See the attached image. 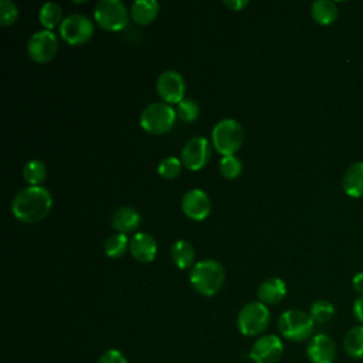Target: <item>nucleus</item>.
I'll list each match as a JSON object with an SVG mask.
<instances>
[{"label":"nucleus","instance_id":"393cba45","mask_svg":"<svg viewBox=\"0 0 363 363\" xmlns=\"http://www.w3.org/2000/svg\"><path fill=\"white\" fill-rule=\"evenodd\" d=\"M129 241L126 234L116 233L109 235L104 242V251L111 258H121L129 248Z\"/></svg>","mask_w":363,"mask_h":363},{"label":"nucleus","instance_id":"f257e3e1","mask_svg":"<svg viewBox=\"0 0 363 363\" xmlns=\"http://www.w3.org/2000/svg\"><path fill=\"white\" fill-rule=\"evenodd\" d=\"M52 207V197L44 186H27L18 190L11 201L14 217L23 223H38L48 216Z\"/></svg>","mask_w":363,"mask_h":363},{"label":"nucleus","instance_id":"4be33fe9","mask_svg":"<svg viewBox=\"0 0 363 363\" xmlns=\"http://www.w3.org/2000/svg\"><path fill=\"white\" fill-rule=\"evenodd\" d=\"M38 20L43 24V27L45 30H52L57 26L60 27V24L62 23V10L60 7V4L54 3V1H47L40 7L38 11Z\"/></svg>","mask_w":363,"mask_h":363},{"label":"nucleus","instance_id":"a211bd4d","mask_svg":"<svg viewBox=\"0 0 363 363\" xmlns=\"http://www.w3.org/2000/svg\"><path fill=\"white\" fill-rule=\"evenodd\" d=\"M286 295V285L281 278H268L257 289V296L262 303H278Z\"/></svg>","mask_w":363,"mask_h":363},{"label":"nucleus","instance_id":"9b49d317","mask_svg":"<svg viewBox=\"0 0 363 363\" xmlns=\"http://www.w3.org/2000/svg\"><path fill=\"white\" fill-rule=\"evenodd\" d=\"M211 156V146L208 139L203 136L191 138L182 149V163L186 169L197 172L203 169Z\"/></svg>","mask_w":363,"mask_h":363},{"label":"nucleus","instance_id":"c756f323","mask_svg":"<svg viewBox=\"0 0 363 363\" xmlns=\"http://www.w3.org/2000/svg\"><path fill=\"white\" fill-rule=\"evenodd\" d=\"M18 16L17 6L10 0H1L0 1V24L3 27L11 26Z\"/></svg>","mask_w":363,"mask_h":363},{"label":"nucleus","instance_id":"473e14b6","mask_svg":"<svg viewBox=\"0 0 363 363\" xmlns=\"http://www.w3.org/2000/svg\"><path fill=\"white\" fill-rule=\"evenodd\" d=\"M352 288L359 295H363V271L354 274V277L352 278Z\"/></svg>","mask_w":363,"mask_h":363},{"label":"nucleus","instance_id":"f03ea898","mask_svg":"<svg viewBox=\"0 0 363 363\" xmlns=\"http://www.w3.org/2000/svg\"><path fill=\"white\" fill-rule=\"evenodd\" d=\"M225 272L216 259H201L196 262L189 274L191 286L204 296L216 295L224 284Z\"/></svg>","mask_w":363,"mask_h":363},{"label":"nucleus","instance_id":"c85d7f7f","mask_svg":"<svg viewBox=\"0 0 363 363\" xmlns=\"http://www.w3.org/2000/svg\"><path fill=\"white\" fill-rule=\"evenodd\" d=\"M182 164V160L176 156H167L159 162L157 173L164 179H174L180 174Z\"/></svg>","mask_w":363,"mask_h":363},{"label":"nucleus","instance_id":"39448f33","mask_svg":"<svg viewBox=\"0 0 363 363\" xmlns=\"http://www.w3.org/2000/svg\"><path fill=\"white\" fill-rule=\"evenodd\" d=\"M313 319L301 309H288L278 319L281 335L291 342H302L311 337L313 332Z\"/></svg>","mask_w":363,"mask_h":363},{"label":"nucleus","instance_id":"a878e982","mask_svg":"<svg viewBox=\"0 0 363 363\" xmlns=\"http://www.w3.org/2000/svg\"><path fill=\"white\" fill-rule=\"evenodd\" d=\"M309 315L315 323H326L333 318L335 306L326 299H319L312 303Z\"/></svg>","mask_w":363,"mask_h":363},{"label":"nucleus","instance_id":"bb28decb","mask_svg":"<svg viewBox=\"0 0 363 363\" xmlns=\"http://www.w3.org/2000/svg\"><path fill=\"white\" fill-rule=\"evenodd\" d=\"M176 115L182 122H194L199 115H200V106L197 104V101L190 99V98H184L183 101H180L176 106Z\"/></svg>","mask_w":363,"mask_h":363},{"label":"nucleus","instance_id":"cd10ccee","mask_svg":"<svg viewBox=\"0 0 363 363\" xmlns=\"http://www.w3.org/2000/svg\"><path fill=\"white\" fill-rule=\"evenodd\" d=\"M218 170L225 179H237L242 172V163L234 155L223 156V159L218 163Z\"/></svg>","mask_w":363,"mask_h":363},{"label":"nucleus","instance_id":"f3484780","mask_svg":"<svg viewBox=\"0 0 363 363\" xmlns=\"http://www.w3.org/2000/svg\"><path fill=\"white\" fill-rule=\"evenodd\" d=\"M342 189L349 197H363V162H354L345 170Z\"/></svg>","mask_w":363,"mask_h":363},{"label":"nucleus","instance_id":"dca6fc26","mask_svg":"<svg viewBox=\"0 0 363 363\" xmlns=\"http://www.w3.org/2000/svg\"><path fill=\"white\" fill-rule=\"evenodd\" d=\"M140 224V214L132 206H121L111 216V225L118 233L126 234L136 230Z\"/></svg>","mask_w":363,"mask_h":363},{"label":"nucleus","instance_id":"b1692460","mask_svg":"<svg viewBox=\"0 0 363 363\" xmlns=\"http://www.w3.org/2000/svg\"><path fill=\"white\" fill-rule=\"evenodd\" d=\"M21 173L30 186H40V183L47 177V166L38 159H31L24 163Z\"/></svg>","mask_w":363,"mask_h":363},{"label":"nucleus","instance_id":"9d476101","mask_svg":"<svg viewBox=\"0 0 363 363\" xmlns=\"http://www.w3.org/2000/svg\"><path fill=\"white\" fill-rule=\"evenodd\" d=\"M156 91L163 102L172 105L184 99L186 81L179 71L166 69L156 79Z\"/></svg>","mask_w":363,"mask_h":363},{"label":"nucleus","instance_id":"6e6552de","mask_svg":"<svg viewBox=\"0 0 363 363\" xmlns=\"http://www.w3.org/2000/svg\"><path fill=\"white\" fill-rule=\"evenodd\" d=\"M61 38L71 45H82L94 35V23L84 14H71L58 27Z\"/></svg>","mask_w":363,"mask_h":363},{"label":"nucleus","instance_id":"72a5a7b5","mask_svg":"<svg viewBox=\"0 0 363 363\" xmlns=\"http://www.w3.org/2000/svg\"><path fill=\"white\" fill-rule=\"evenodd\" d=\"M223 3H224V6H227L228 9H231L234 11H240L241 9H244L248 4L247 0H224Z\"/></svg>","mask_w":363,"mask_h":363},{"label":"nucleus","instance_id":"0eeeda50","mask_svg":"<svg viewBox=\"0 0 363 363\" xmlns=\"http://www.w3.org/2000/svg\"><path fill=\"white\" fill-rule=\"evenodd\" d=\"M130 11L121 0H99L94 9V17L99 27L108 31H119L126 27Z\"/></svg>","mask_w":363,"mask_h":363},{"label":"nucleus","instance_id":"412c9836","mask_svg":"<svg viewBox=\"0 0 363 363\" xmlns=\"http://www.w3.org/2000/svg\"><path fill=\"white\" fill-rule=\"evenodd\" d=\"M170 257L174 265L180 269H186L193 265L194 261V248L186 240H177L170 248Z\"/></svg>","mask_w":363,"mask_h":363},{"label":"nucleus","instance_id":"6ab92c4d","mask_svg":"<svg viewBox=\"0 0 363 363\" xmlns=\"http://www.w3.org/2000/svg\"><path fill=\"white\" fill-rule=\"evenodd\" d=\"M159 13V3L156 0H136L130 6V17L139 26L150 24Z\"/></svg>","mask_w":363,"mask_h":363},{"label":"nucleus","instance_id":"7c9ffc66","mask_svg":"<svg viewBox=\"0 0 363 363\" xmlns=\"http://www.w3.org/2000/svg\"><path fill=\"white\" fill-rule=\"evenodd\" d=\"M96 363H129L128 359L116 349H108L104 352Z\"/></svg>","mask_w":363,"mask_h":363},{"label":"nucleus","instance_id":"20e7f679","mask_svg":"<svg viewBox=\"0 0 363 363\" xmlns=\"http://www.w3.org/2000/svg\"><path fill=\"white\" fill-rule=\"evenodd\" d=\"M176 109L166 102H152L143 108L139 123L150 135H163L169 132L176 121Z\"/></svg>","mask_w":363,"mask_h":363},{"label":"nucleus","instance_id":"4468645a","mask_svg":"<svg viewBox=\"0 0 363 363\" xmlns=\"http://www.w3.org/2000/svg\"><path fill=\"white\" fill-rule=\"evenodd\" d=\"M306 356L311 363H333L336 357L335 342L326 333H318L309 339Z\"/></svg>","mask_w":363,"mask_h":363},{"label":"nucleus","instance_id":"423d86ee","mask_svg":"<svg viewBox=\"0 0 363 363\" xmlns=\"http://www.w3.org/2000/svg\"><path fill=\"white\" fill-rule=\"evenodd\" d=\"M271 320L269 309L259 301L245 303L237 316V328L244 336H257L262 333Z\"/></svg>","mask_w":363,"mask_h":363},{"label":"nucleus","instance_id":"f8f14e48","mask_svg":"<svg viewBox=\"0 0 363 363\" xmlns=\"http://www.w3.org/2000/svg\"><path fill=\"white\" fill-rule=\"evenodd\" d=\"M284 353V345L277 335H264L258 337L251 350L250 357L255 363H277Z\"/></svg>","mask_w":363,"mask_h":363},{"label":"nucleus","instance_id":"2f4dec72","mask_svg":"<svg viewBox=\"0 0 363 363\" xmlns=\"http://www.w3.org/2000/svg\"><path fill=\"white\" fill-rule=\"evenodd\" d=\"M353 315L363 325V295H359L353 302Z\"/></svg>","mask_w":363,"mask_h":363},{"label":"nucleus","instance_id":"7ed1b4c3","mask_svg":"<svg viewBox=\"0 0 363 363\" xmlns=\"http://www.w3.org/2000/svg\"><path fill=\"white\" fill-rule=\"evenodd\" d=\"M244 140V129L241 123L233 118L218 121L211 130V142L218 153L231 156L241 147Z\"/></svg>","mask_w":363,"mask_h":363},{"label":"nucleus","instance_id":"1a4fd4ad","mask_svg":"<svg viewBox=\"0 0 363 363\" xmlns=\"http://www.w3.org/2000/svg\"><path fill=\"white\" fill-rule=\"evenodd\" d=\"M58 51L57 35L50 30H40L31 34L27 41V54L35 62H48L51 61Z\"/></svg>","mask_w":363,"mask_h":363},{"label":"nucleus","instance_id":"2eb2a0df","mask_svg":"<svg viewBox=\"0 0 363 363\" xmlns=\"http://www.w3.org/2000/svg\"><path fill=\"white\" fill-rule=\"evenodd\" d=\"M129 251L136 261L142 264H149L156 258L157 242L152 234L139 231L130 238Z\"/></svg>","mask_w":363,"mask_h":363},{"label":"nucleus","instance_id":"5701e85b","mask_svg":"<svg viewBox=\"0 0 363 363\" xmlns=\"http://www.w3.org/2000/svg\"><path fill=\"white\" fill-rule=\"evenodd\" d=\"M343 347L350 357H363V325L353 326L347 330L343 339Z\"/></svg>","mask_w":363,"mask_h":363},{"label":"nucleus","instance_id":"aec40b11","mask_svg":"<svg viewBox=\"0 0 363 363\" xmlns=\"http://www.w3.org/2000/svg\"><path fill=\"white\" fill-rule=\"evenodd\" d=\"M311 14L318 24L329 26L337 18L339 10L336 3L332 0H315L311 4Z\"/></svg>","mask_w":363,"mask_h":363},{"label":"nucleus","instance_id":"ddd939ff","mask_svg":"<svg viewBox=\"0 0 363 363\" xmlns=\"http://www.w3.org/2000/svg\"><path fill=\"white\" fill-rule=\"evenodd\" d=\"M183 213L194 221H201L208 217L211 211V203L207 193L201 189H190L182 197Z\"/></svg>","mask_w":363,"mask_h":363}]
</instances>
